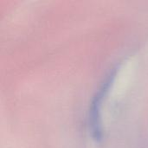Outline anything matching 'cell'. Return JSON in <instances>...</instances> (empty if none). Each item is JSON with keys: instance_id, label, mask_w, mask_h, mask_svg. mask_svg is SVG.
Segmentation results:
<instances>
[{"instance_id": "cell-1", "label": "cell", "mask_w": 148, "mask_h": 148, "mask_svg": "<svg viewBox=\"0 0 148 148\" xmlns=\"http://www.w3.org/2000/svg\"><path fill=\"white\" fill-rule=\"evenodd\" d=\"M115 73L116 70H114L108 75V76L104 81L101 88L94 95L89 107V128L93 139L97 141L101 140L102 138V126L101 118L102 101L109 90L110 85L112 84L115 77Z\"/></svg>"}]
</instances>
